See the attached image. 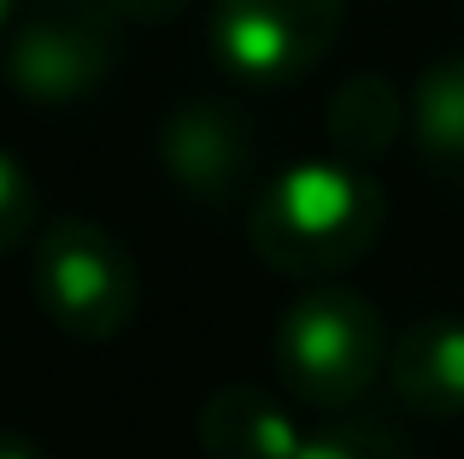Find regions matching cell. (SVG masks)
Returning a JSON list of instances; mask_svg holds the SVG:
<instances>
[{
  "mask_svg": "<svg viewBox=\"0 0 464 459\" xmlns=\"http://www.w3.org/2000/svg\"><path fill=\"white\" fill-rule=\"evenodd\" d=\"M388 224V195L353 160H300L276 171L247 207V248L265 271L295 283H329L376 248Z\"/></svg>",
  "mask_w": 464,
  "mask_h": 459,
  "instance_id": "cell-1",
  "label": "cell"
},
{
  "mask_svg": "<svg viewBox=\"0 0 464 459\" xmlns=\"http://www.w3.org/2000/svg\"><path fill=\"white\" fill-rule=\"evenodd\" d=\"M388 330L382 312L341 283H306L283 307L271 336V359L283 383L317 413L353 406L376 377L388 371Z\"/></svg>",
  "mask_w": 464,
  "mask_h": 459,
  "instance_id": "cell-2",
  "label": "cell"
},
{
  "mask_svg": "<svg viewBox=\"0 0 464 459\" xmlns=\"http://www.w3.org/2000/svg\"><path fill=\"white\" fill-rule=\"evenodd\" d=\"M30 288L42 318L71 342H112L136 324L141 307V271L130 248L82 212H53L35 224Z\"/></svg>",
  "mask_w": 464,
  "mask_h": 459,
  "instance_id": "cell-3",
  "label": "cell"
},
{
  "mask_svg": "<svg viewBox=\"0 0 464 459\" xmlns=\"http://www.w3.org/2000/svg\"><path fill=\"white\" fill-rule=\"evenodd\" d=\"M118 65V18L106 0H42L0 47L6 89L30 106H77L106 89Z\"/></svg>",
  "mask_w": 464,
  "mask_h": 459,
  "instance_id": "cell-4",
  "label": "cell"
},
{
  "mask_svg": "<svg viewBox=\"0 0 464 459\" xmlns=\"http://www.w3.org/2000/svg\"><path fill=\"white\" fill-rule=\"evenodd\" d=\"M347 0H212L206 42L229 83L288 89L335 47Z\"/></svg>",
  "mask_w": 464,
  "mask_h": 459,
  "instance_id": "cell-5",
  "label": "cell"
},
{
  "mask_svg": "<svg viewBox=\"0 0 464 459\" xmlns=\"http://www.w3.org/2000/svg\"><path fill=\"white\" fill-rule=\"evenodd\" d=\"M159 171L170 177V189L200 207H229L259 171V136L253 118L224 94H194L177 101L153 130Z\"/></svg>",
  "mask_w": 464,
  "mask_h": 459,
  "instance_id": "cell-6",
  "label": "cell"
},
{
  "mask_svg": "<svg viewBox=\"0 0 464 459\" xmlns=\"http://www.w3.org/2000/svg\"><path fill=\"white\" fill-rule=\"evenodd\" d=\"M388 383L418 418H464V318L435 312L394 336Z\"/></svg>",
  "mask_w": 464,
  "mask_h": 459,
  "instance_id": "cell-7",
  "label": "cell"
},
{
  "mask_svg": "<svg viewBox=\"0 0 464 459\" xmlns=\"http://www.w3.org/2000/svg\"><path fill=\"white\" fill-rule=\"evenodd\" d=\"M194 442H200L206 459H295L306 436L271 389L224 383L194 413Z\"/></svg>",
  "mask_w": 464,
  "mask_h": 459,
  "instance_id": "cell-8",
  "label": "cell"
},
{
  "mask_svg": "<svg viewBox=\"0 0 464 459\" xmlns=\"http://www.w3.org/2000/svg\"><path fill=\"white\" fill-rule=\"evenodd\" d=\"M406 136L418 165L464 189V54H447L418 71L406 94Z\"/></svg>",
  "mask_w": 464,
  "mask_h": 459,
  "instance_id": "cell-9",
  "label": "cell"
},
{
  "mask_svg": "<svg viewBox=\"0 0 464 459\" xmlns=\"http://www.w3.org/2000/svg\"><path fill=\"white\" fill-rule=\"evenodd\" d=\"M324 130L335 160L371 165L406 136V94L388 71H353L324 106Z\"/></svg>",
  "mask_w": 464,
  "mask_h": 459,
  "instance_id": "cell-10",
  "label": "cell"
},
{
  "mask_svg": "<svg viewBox=\"0 0 464 459\" xmlns=\"http://www.w3.org/2000/svg\"><path fill=\"white\" fill-rule=\"evenodd\" d=\"M295 459H411V454H406V442H400L394 425L353 413V418H335V425L312 430Z\"/></svg>",
  "mask_w": 464,
  "mask_h": 459,
  "instance_id": "cell-11",
  "label": "cell"
},
{
  "mask_svg": "<svg viewBox=\"0 0 464 459\" xmlns=\"http://www.w3.org/2000/svg\"><path fill=\"white\" fill-rule=\"evenodd\" d=\"M42 224V200H35V177L0 148V253H12L24 236Z\"/></svg>",
  "mask_w": 464,
  "mask_h": 459,
  "instance_id": "cell-12",
  "label": "cell"
},
{
  "mask_svg": "<svg viewBox=\"0 0 464 459\" xmlns=\"http://www.w3.org/2000/svg\"><path fill=\"white\" fill-rule=\"evenodd\" d=\"M106 6H112L118 24H165V18H177L188 0H106Z\"/></svg>",
  "mask_w": 464,
  "mask_h": 459,
  "instance_id": "cell-13",
  "label": "cell"
},
{
  "mask_svg": "<svg viewBox=\"0 0 464 459\" xmlns=\"http://www.w3.org/2000/svg\"><path fill=\"white\" fill-rule=\"evenodd\" d=\"M0 459H47V448L30 436V430H12V425H0Z\"/></svg>",
  "mask_w": 464,
  "mask_h": 459,
  "instance_id": "cell-14",
  "label": "cell"
},
{
  "mask_svg": "<svg viewBox=\"0 0 464 459\" xmlns=\"http://www.w3.org/2000/svg\"><path fill=\"white\" fill-rule=\"evenodd\" d=\"M12 12H18V0H0V47H6V35H12Z\"/></svg>",
  "mask_w": 464,
  "mask_h": 459,
  "instance_id": "cell-15",
  "label": "cell"
}]
</instances>
